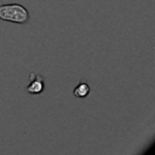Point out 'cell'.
<instances>
[{"label":"cell","instance_id":"cell-1","mask_svg":"<svg viewBox=\"0 0 155 155\" xmlns=\"http://www.w3.org/2000/svg\"><path fill=\"white\" fill-rule=\"evenodd\" d=\"M0 19L5 22L24 24L30 19L29 11L21 4H1Z\"/></svg>","mask_w":155,"mask_h":155},{"label":"cell","instance_id":"cell-2","mask_svg":"<svg viewBox=\"0 0 155 155\" xmlns=\"http://www.w3.org/2000/svg\"><path fill=\"white\" fill-rule=\"evenodd\" d=\"M45 90V80L42 75L30 73L29 74V84L25 87L27 93L29 94H40Z\"/></svg>","mask_w":155,"mask_h":155},{"label":"cell","instance_id":"cell-3","mask_svg":"<svg viewBox=\"0 0 155 155\" xmlns=\"http://www.w3.org/2000/svg\"><path fill=\"white\" fill-rule=\"evenodd\" d=\"M73 94L78 98H85L90 94V85L86 82H79L74 90H73Z\"/></svg>","mask_w":155,"mask_h":155}]
</instances>
